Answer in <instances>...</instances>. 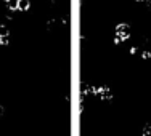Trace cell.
<instances>
[{"label": "cell", "mask_w": 151, "mask_h": 136, "mask_svg": "<svg viewBox=\"0 0 151 136\" xmlns=\"http://www.w3.org/2000/svg\"><path fill=\"white\" fill-rule=\"evenodd\" d=\"M8 43H10V37H8V35H2V37H0V45L6 46Z\"/></svg>", "instance_id": "3957f363"}, {"label": "cell", "mask_w": 151, "mask_h": 136, "mask_svg": "<svg viewBox=\"0 0 151 136\" xmlns=\"http://www.w3.org/2000/svg\"><path fill=\"white\" fill-rule=\"evenodd\" d=\"M142 56H143V58H145V59H148L150 56H151V53H150V51H145V53H143Z\"/></svg>", "instance_id": "8992f818"}, {"label": "cell", "mask_w": 151, "mask_h": 136, "mask_svg": "<svg viewBox=\"0 0 151 136\" xmlns=\"http://www.w3.org/2000/svg\"><path fill=\"white\" fill-rule=\"evenodd\" d=\"M3 2H10V0H3Z\"/></svg>", "instance_id": "9c48e42d"}, {"label": "cell", "mask_w": 151, "mask_h": 136, "mask_svg": "<svg viewBox=\"0 0 151 136\" xmlns=\"http://www.w3.org/2000/svg\"><path fill=\"white\" fill-rule=\"evenodd\" d=\"M137 2H143V0H137Z\"/></svg>", "instance_id": "ba28073f"}, {"label": "cell", "mask_w": 151, "mask_h": 136, "mask_svg": "<svg viewBox=\"0 0 151 136\" xmlns=\"http://www.w3.org/2000/svg\"><path fill=\"white\" fill-rule=\"evenodd\" d=\"M8 34H10L8 27H6V26H0V37H2V35H8Z\"/></svg>", "instance_id": "277c9868"}, {"label": "cell", "mask_w": 151, "mask_h": 136, "mask_svg": "<svg viewBox=\"0 0 151 136\" xmlns=\"http://www.w3.org/2000/svg\"><path fill=\"white\" fill-rule=\"evenodd\" d=\"M151 133V127H150V125H146V127H145V130H143V135H150Z\"/></svg>", "instance_id": "5b68a950"}, {"label": "cell", "mask_w": 151, "mask_h": 136, "mask_svg": "<svg viewBox=\"0 0 151 136\" xmlns=\"http://www.w3.org/2000/svg\"><path fill=\"white\" fill-rule=\"evenodd\" d=\"M148 8L151 10V0H148Z\"/></svg>", "instance_id": "52a82bcc"}, {"label": "cell", "mask_w": 151, "mask_h": 136, "mask_svg": "<svg viewBox=\"0 0 151 136\" xmlns=\"http://www.w3.org/2000/svg\"><path fill=\"white\" fill-rule=\"evenodd\" d=\"M16 8L19 11H27L31 8V2L29 0H16Z\"/></svg>", "instance_id": "7a4b0ae2"}, {"label": "cell", "mask_w": 151, "mask_h": 136, "mask_svg": "<svg viewBox=\"0 0 151 136\" xmlns=\"http://www.w3.org/2000/svg\"><path fill=\"white\" fill-rule=\"evenodd\" d=\"M130 27H129V24H117L116 26V34H114V43H121L122 40H127L129 37H130Z\"/></svg>", "instance_id": "6da1fadb"}]
</instances>
